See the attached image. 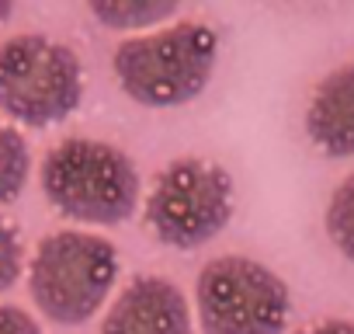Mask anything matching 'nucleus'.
<instances>
[{"instance_id":"f8f14e48","label":"nucleus","mask_w":354,"mask_h":334,"mask_svg":"<svg viewBox=\"0 0 354 334\" xmlns=\"http://www.w3.org/2000/svg\"><path fill=\"white\" fill-rule=\"evenodd\" d=\"M25 275V244L11 220L0 216V292H8Z\"/></svg>"},{"instance_id":"7ed1b4c3","label":"nucleus","mask_w":354,"mask_h":334,"mask_svg":"<svg viewBox=\"0 0 354 334\" xmlns=\"http://www.w3.org/2000/svg\"><path fill=\"white\" fill-rule=\"evenodd\" d=\"M118 272V247L108 237L70 227L46 234L35 244L28 261V292L42 317L77 327L108 303Z\"/></svg>"},{"instance_id":"2eb2a0df","label":"nucleus","mask_w":354,"mask_h":334,"mask_svg":"<svg viewBox=\"0 0 354 334\" xmlns=\"http://www.w3.org/2000/svg\"><path fill=\"white\" fill-rule=\"evenodd\" d=\"M15 15V4H11V0H0V21H8Z\"/></svg>"},{"instance_id":"6e6552de","label":"nucleus","mask_w":354,"mask_h":334,"mask_svg":"<svg viewBox=\"0 0 354 334\" xmlns=\"http://www.w3.org/2000/svg\"><path fill=\"white\" fill-rule=\"evenodd\" d=\"M306 132L326 157H354V60L330 70L309 94Z\"/></svg>"},{"instance_id":"9d476101","label":"nucleus","mask_w":354,"mask_h":334,"mask_svg":"<svg viewBox=\"0 0 354 334\" xmlns=\"http://www.w3.org/2000/svg\"><path fill=\"white\" fill-rule=\"evenodd\" d=\"M28 171H32L28 139L0 118V206H11L25 192Z\"/></svg>"},{"instance_id":"1a4fd4ad","label":"nucleus","mask_w":354,"mask_h":334,"mask_svg":"<svg viewBox=\"0 0 354 334\" xmlns=\"http://www.w3.org/2000/svg\"><path fill=\"white\" fill-rule=\"evenodd\" d=\"M87 15L115 32H153L177 15L174 0H87Z\"/></svg>"},{"instance_id":"f03ea898","label":"nucleus","mask_w":354,"mask_h":334,"mask_svg":"<svg viewBox=\"0 0 354 334\" xmlns=\"http://www.w3.org/2000/svg\"><path fill=\"white\" fill-rule=\"evenodd\" d=\"M42 192L73 223L118 227L139 206V171L125 150L104 139L70 136L42 160Z\"/></svg>"},{"instance_id":"20e7f679","label":"nucleus","mask_w":354,"mask_h":334,"mask_svg":"<svg viewBox=\"0 0 354 334\" xmlns=\"http://www.w3.org/2000/svg\"><path fill=\"white\" fill-rule=\"evenodd\" d=\"M236 213L233 175L205 157H177L153 178L142 206L146 230L174 251H192L219 237Z\"/></svg>"},{"instance_id":"9b49d317","label":"nucleus","mask_w":354,"mask_h":334,"mask_svg":"<svg viewBox=\"0 0 354 334\" xmlns=\"http://www.w3.org/2000/svg\"><path fill=\"white\" fill-rule=\"evenodd\" d=\"M323 227H326V237L333 240V247L347 261H354V175H347L330 192V202H326V213H323Z\"/></svg>"},{"instance_id":"4468645a","label":"nucleus","mask_w":354,"mask_h":334,"mask_svg":"<svg viewBox=\"0 0 354 334\" xmlns=\"http://www.w3.org/2000/svg\"><path fill=\"white\" fill-rule=\"evenodd\" d=\"M299 334H354V320H344V317H330V320H319Z\"/></svg>"},{"instance_id":"f257e3e1","label":"nucleus","mask_w":354,"mask_h":334,"mask_svg":"<svg viewBox=\"0 0 354 334\" xmlns=\"http://www.w3.org/2000/svg\"><path fill=\"white\" fill-rule=\"evenodd\" d=\"M219 60V35L209 21H170L118 42L111 67L122 91L146 108H177L195 101Z\"/></svg>"},{"instance_id":"423d86ee","label":"nucleus","mask_w":354,"mask_h":334,"mask_svg":"<svg viewBox=\"0 0 354 334\" xmlns=\"http://www.w3.org/2000/svg\"><path fill=\"white\" fill-rule=\"evenodd\" d=\"M195 313L202 334H285L292 292L264 261L223 254L198 272Z\"/></svg>"},{"instance_id":"0eeeda50","label":"nucleus","mask_w":354,"mask_h":334,"mask_svg":"<svg viewBox=\"0 0 354 334\" xmlns=\"http://www.w3.org/2000/svg\"><path fill=\"white\" fill-rule=\"evenodd\" d=\"M101 334H195L188 296L163 275H139L104 310Z\"/></svg>"},{"instance_id":"ddd939ff","label":"nucleus","mask_w":354,"mask_h":334,"mask_svg":"<svg viewBox=\"0 0 354 334\" xmlns=\"http://www.w3.org/2000/svg\"><path fill=\"white\" fill-rule=\"evenodd\" d=\"M0 334H42V327L28 310L15 303H0Z\"/></svg>"},{"instance_id":"39448f33","label":"nucleus","mask_w":354,"mask_h":334,"mask_svg":"<svg viewBox=\"0 0 354 334\" xmlns=\"http://www.w3.org/2000/svg\"><path fill=\"white\" fill-rule=\"evenodd\" d=\"M84 101L80 56L49 35L28 32L0 42V112L21 125H56Z\"/></svg>"}]
</instances>
